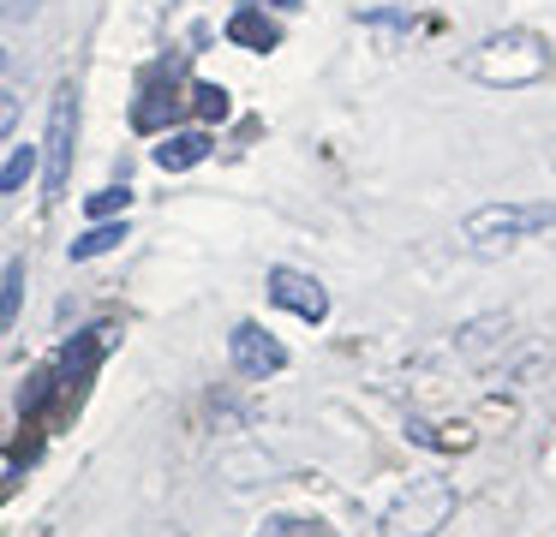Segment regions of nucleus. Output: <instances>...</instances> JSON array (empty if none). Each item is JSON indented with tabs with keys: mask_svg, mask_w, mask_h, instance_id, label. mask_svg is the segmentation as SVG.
<instances>
[{
	"mask_svg": "<svg viewBox=\"0 0 556 537\" xmlns=\"http://www.w3.org/2000/svg\"><path fill=\"white\" fill-rule=\"evenodd\" d=\"M126 203H132V191H126V186H109V191H97V197H90V215L102 221V215H121Z\"/></svg>",
	"mask_w": 556,
	"mask_h": 537,
	"instance_id": "13",
	"label": "nucleus"
},
{
	"mask_svg": "<svg viewBox=\"0 0 556 537\" xmlns=\"http://www.w3.org/2000/svg\"><path fill=\"white\" fill-rule=\"evenodd\" d=\"M269 298H276L281 310H293V317H305V322H324L329 317V293L317 286V274H300V269H269Z\"/></svg>",
	"mask_w": 556,
	"mask_h": 537,
	"instance_id": "6",
	"label": "nucleus"
},
{
	"mask_svg": "<svg viewBox=\"0 0 556 537\" xmlns=\"http://www.w3.org/2000/svg\"><path fill=\"white\" fill-rule=\"evenodd\" d=\"M257 537H336V532H329V525H317V520H293V513H276V520L257 525Z\"/></svg>",
	"mask_w": 556,
	"mask_h": 537,
	"instance_id": "11",
	"label": "nucleus"
},
{
	"mask_svg": "<svg viewBox=\"0 0 556 537\" xmlns=\"http://www.w3.org/2000/svg\"><path fill=\"white\" fill-rule=\"evenodd\" d=\"M228 42H240V48H257V54H269V48L281 42V24L269 18V12H257V7H240L228 18Z\"/></svg>",
	"mask_w": 556,
	"mask_h": 537,
	"instance_id": "7",
	"label": "nucleus"
},
{
	"mask_svg": "<svg viewBox=\"0 0 556 537\" xmlns=\"http://www.w3.org/2000/svg\"><path fill=\"white\" fill-rule=\"evenodd\" d=\"M228 358H233V370H240V376L264 382V376H276V370L288 365V346H281L276 334L264 329V322H233Z\"/></svg>",
	"mask_w": 556,
	"mask_h": 537,
	"instance_id": "4",
	"label": "nucleus"
},
{
	"mask_svg": "<svg viewBox=\"0 0 556 537\" xmlns=\"http://www.w3.org/2000/svg\"><path fill=\"white\" fill-rule=\"evenodd\" d=\"M0 72H7V48H0Z\"/></svg>",
	"mask_w": 556,
	"mask_h": 537,
	"instance_id": "17",
	"label": "nucleus"
},
{
	"mask_svg": "<svg viewBox=\"0 0 556 537\" xmlns=\"http://www.w3.org/2000/svg\"><path fill=\"white\" fill-rule=\"evenodd\" d=\"M252 7H257V12H293L300 0H252Z\"/></svg>",
	"mask_w": 556,
	"mask_h": 537,
	"instance_id": "16",
	"label": "nucleus"
},
{
	"mask_svg": "<svg viewBox=\"0 0 556 537\" xmlns=\"http://www.w3.org/2000/svg\"><path fill=\"white\" fill-rule=\"evenodd\" d=\"M204 155H210V131H174V138L156 143V167H168V174H186Z\"/></svg>",
	"mask_w": 556,
	"mask_h": 537,
	"instance_id": "8",
	"label": "nucleus"
},
{
	"mask_svg": "<svg viewBox=\"0 0 556 537\" xmlns=\"http://www.w3.org/2000/svg\"><path fill=\"white\" fill-rule=\"evenodd\" d=\"M544 227H556V203H484L460 221V239H467V251H503Z\"/></svg>",
	"mask_w": 556,
	"mask_h": 537,
	"instance_id": "3",
	"label": "nucleus"
},
{
	"mask_svg": "<svg viewBox=\"0 0 556 537\" xmlns=\"http://www.w3.org/2000/svg\"><path fill=\"white\" fill-rule=\"evenodd\" d=\"M198 114H204V119H222V114H228V90H216V84H198Z\"/></svg>",
	"mask_w": 556,
	"mask_h": 537,
	"instance_id": "14",
	"label": "nucleus"
},
{
	"mask_svg": "<svg viewBox=\"0 0 556 537\" xmlns=\"http://www.w3.org/2000/svg\"><path fill=\"white\" fill-rule=\"evenodd\" d=\"M467 72L479 84H491V90H520V84H539L551 72V48L532 30H496L472 48Z\"/></svg>",
	"mask_w": 556,
	"mask_h": 537,
	"instance_id": "1",
	"label": "nucleus"
},
{
	"mask_svg": "<svg viewBox=\"0 0 556 537\" xmlns=\"http://www.w3.org/2000/svg\"><path fill=\"white\" fill-rule=\"evenodd\" d=\"M18 126V102H13V95H7V90H0V138H7V131H13Z\"/></svg>",
	"mask_w": 556,
	"mask_h": 537,
	"instance_id": "15",
	"label": "nucleus"
},
{
	"mask_svg": "<svg viewBox=\"0 0 556 537\" xmlns=\"http://www.w3.org/2000/svg\"><path fill=\"white\" fill-rule=\"evenodd\" d=\"M18 305H25V263H13V269L0 274V329H13Z\"/></svg>",
	"mask_w": 556,
	"mask_h": 537,
	"instance_id": "10",
	"label": "nucleus"
},
{
	"mask_svg": "<svg viewBox=\"0 0 556 537\" xmlns=\"http://www.w3.org/2000/svg\"><path fill=\"white\" fill-rule=\"evenodd\" d=\"M30 174H37V150H30V143H18V150H13V162L0 167V191H18Z\"/></svg>",
	"mask_w": 556,
	"mask_h": 537,
	"instance_id": "12",
	"label": "nucleus"
},
{
	"mask_svg": "<svg viewBox=\"0 0 556 537\" xmlns=\"http://www.w3.org/2000/svg\"><path fill=\"white\" fill-rule=\"evenodd\" d=\"M126 239V221H102V227H90L85 239H73V263H90V257H102V251H114Z\"/></svg>",
	"mask_w": 556,
	"mask_h": 537,
	"instance_id": "9",
	"label": "nucleus"
},
{
	"mask_svg": "<svg viewBox=\"0 0 556 537\" xmlns=\"http://www.w3.org/2000/svg\"><path fill=\"white\" fill-rule=\"evenodd\" d=\"M73 138H78V95L61 90V102H54L49 114V155H42V179H49V197H61L66 191V174H73Z\"/></svg>",
	"mask_w": 556,
	"mask_h": 537,
	"instance_id": "5",
	"label": "nucleus"
},
{
	"mask_svg": "<svg viewBox=\"0 0 556 537\" xmlns=\"http://www.w3.org/2000/svg\"><path fill=\"white\" fill-rule=\"evenodd\" d=\"M455 520V484L448 477H413L377 520V537H437Z\"/></svg>",
	"mask_w": 556,
	"mask_h": 537,
	"instance_id": "2",
	"label": "nucleus"
}]
</instances>
